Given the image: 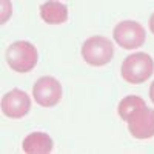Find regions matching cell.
I'll return each instance as SVG.
<instances>
[{
	"mask_svg": "<svg viewBox=\"0 0 154 154\" xmlns=\"http://www.w3.org/2000/svg\"><path fill=\"white\" fill-rule=\"evenodd\" d=\"M31 109V97L22 89H11L2 97V112L8 119H22Z\"/></svg>",
	"mask_w": 154,
	"mask_h": 154,
	"instance_id": "6",
	"label": "cell"
},
{
	"mask_svg": "<svg viewBox=\"0 0 154 154\" xmlns=\"http://www.w3.org/2000/svg\"><path fill=\"white\" fill-rule=\"evenodd\" d=\"M128 131L139 140L154 137V109L148 106L142 108L128 122Z\"/></svg>",
	"mask_w": 154,
	"mask_h": 154,
	"instance_id": "7",
	"label": "cell"
},
{
	"mask_svg": "<svg viewBox=\"0 0 154 154\" xmlns=\"http://www.w3.org/2000/svg\"><path fill=\"white\" fill-rule=\"evenodd\" d=\"M112 37L116 43L123 49H137L143 46L146 40L145 28L136 20H123L117 23L112 29Z\"/></svg>",
	"mask_w": 154,
	"mask_h": 154,
	"instance_id": "4",
	"label": "cell"
},
{
	"mask_svg": "<svg viewBox=\"0 0 154 154\" xmlns=\"http://www.w3.org/2000/svg\"><path fill=\"white\" fill-rule=\"evenodd\" d=\"M146 103H145V100L142 97H139V96H126L123 97L120 102H119V106H117V114L120 116V119L125 120L126 123L130 122L134 116L142 109L145 108Z\"/></svg>",
	"mask_w": 154,
	"mask_h": 154,
	"instance_id": "10",
	"label": "cell"
},
{
	"mask_svg": "<svg viewBox=\"0 0 154 154\" xmlns=\"http://www.w3.org/2000/svg\"><path fill=\"white\" fill-rule=\"evenodd\" d=\"M148 26H149V31L154 34V12L149 16V20H148Z\"/></svg>",
	"mask_w": 154,
	"mask_h": 154,
	"instance_id": "12",
	"label": "cell"
},
{
	"mask_svg": "<svg viewBox=\"0 0 154 154\" xmlns=\"http://www.w3.org/2000/svg\"><path fill=\"white\" fill-rule=\"evenodd\" d=\"M0 3H2V16H0V23L5 25L9 20L11 14H12V5H11L9 0H0Z\"/></svg>",
	"mask_w": 154,
	"mask_h": 154,
	"instance_id": "11",
	"label": "cell"
},
{
	"mask_svg": "<svg viewBox=\"0 0 154 154\" xmlns=\"http://www.w3.org/2000/svg\"><path fill=\"white\" fill-rule=\"evenodd\" d=\"M38 60L37 48L26 40H17L6 49V63L16 72H29L35 68Z\"/></svg>",
	"mask_w": 154,
	"mask_h": 154,
	"instance_id": "2",
	"label": "cell"
},
{
	"mask_svg": "<svg viewBox=\"0 0 154 154\" xmlns=\"http://www.w3.org/2000/svg\"><path fill=\"white\" fill-rule=\"evenodd\" d=\"M32 96L37 105L43 108H53L62 99V85L56 77L43 75L34 83Z\"/></svg>",
	"mask_w": 154,
	"mask_h": 154,
	"instance_id": "5",
	"label": "cell"
},
{
	"mask_svg": "<svg viewBox=\"0 0 154 154\" xmlns=\"http://www.w3.org/2000/svg\"><path fill=\"white\" fill-rule=\"evenodd\" d=\"M154 72V60L146 53H134L122 62L120 74L126 83L140 85L146 82Z\"/></svg>",
	"mask_w": 154,
	"mask_h": 154,
	"instance_id": "1",
	"label": "cell"
},
{
	"mask_svg": "<svg viewBox=\"0 0 154 154\" xmlns=\"http://www.w3.org/2000/svg\"><path fill=\"white\" fill-rule=\"evenodd\" d=\"M53 139L46 133L35 131L23 139L22 148L26 154H49L53 151Z\"/></svg>",
	"mask_w": 154,
	"mask_h": 154,
	"instance_id": "8",
	"label": "cell"
},
{
	"mask_svg": "<svg viewBox=\"0 0 154 154\" xmlns=\"http://www.w3.org/2000/svg\"><path fill=\"white\" fill-rule=\"evenodd\" d=\"M40 17L48 25H62L68 20V8L59 0H48L40 5Z\"/></svg>",
	"mask_w": 154,
	"mask_h": 154,
	"instance_id": "9",
	"label": "cell"
},
{
	"mask_svg": "<svg viewBox=\"0 0 154 154\" xmlns=\"http://www.w3.org/2000/svg\"><path fill=\"white\" fill-rule=\"evenodd\" d=\"M114 56V46L109 38L103 35H93L86 38L82 46V57L91 66H105Z\"/></svg>",
	"mask_w": 154,
	"mask_h": 154,
	"instance_id": "3",
	"label": "cell"
},
{
	"mask_svg": "<svg viewBox=\"0 0 154 154\" xmlns=\"http://www.w3.org/2000/svg\"><path fill=\"white\" fill-rule=\"evenodd\" d=\"M149 99H151V102L154 103V80H152V83L149 85Z\"/></svg>",
	"mask_w": 154,
	"mask_h": 154,
	"instance_id": "13",
	"label": "cell"
}]
</instances>
